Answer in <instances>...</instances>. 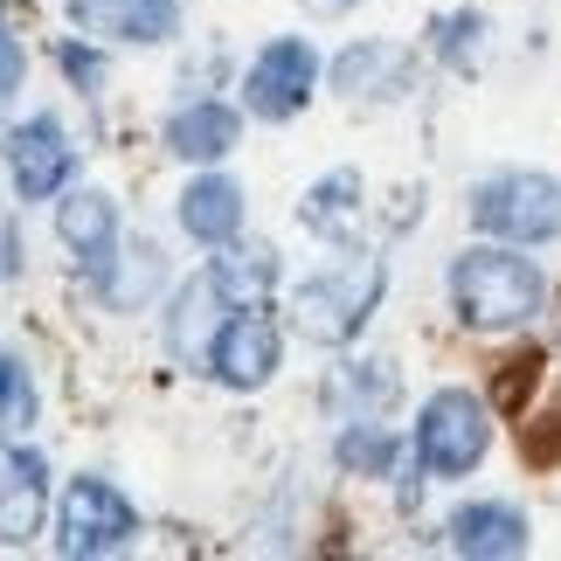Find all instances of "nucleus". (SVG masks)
<instances>
[{"label":"nucleus","instance_id":"obj_24","mask_svg":"<svg viewBox=\"0 0 561 561\" xmlns=\"http://www.w3.org/2000/svg\"><path fill=\"white\" fill-rule=\"evenodd\" d=\"M21 77H28V56H21V42H14V28H0V112L14 104V91H21Z\"/></svg>","mask_w":561,"mask_h":561},{"label":"nucleus","instance_id":"obj_21","mask_svg":"<svg viewBox=\"0 0 561 561\" xmlns=\"http://www.w3.org/2000/svg\"><path fill=\"white\" fill-rule=\"evenodd\" d=\"M340 465H347V471H368V479H381V471L396 465V437H388L381 423H347V430H340Z\"/></svg>","mask_w":561,"mask_h":561},{"label":"nucleus","instance_id":"obj_6","mask_svg":"<svg viewBox=\"0 0 561 561\" xmlns=\"http://www.w3.org/2000/svg\"><path fill=\"white\" fill-rule=\"evenodd\" d=\"M312 83H319V56H312V42L277 35V42H264V49H256V62H250V77H243V104H250V118H291V112H306Z\"/></svg>","mask_w":561,"mask_h":561},{"label":"nucleus","instance_id":"obj_15","mask_svg":"<svg viewBox=\"0 0 561 561\" xmlns=\"http://www.w3.org/2000/svg\"><path fill=\"white\" fill-rule=\"evenodd\" d=\"M181 229L208 250H229L236 229H243V187L222 181V174H202L181 187Z\"/></svg>","mask_w":561,"mask_h":561},{"label":"nucleus","instance_id":"obj_25","mask_svg":"<svg viewBox=\"0 0 561 561\" xmlns=\"http://www.w3.org/2000/svg\"><path fill=\"white\" fill-rule=\"evenodd\" d=\"M62 70H70L77 83H98V56H83L77 42H70V49H62Z\"/></svg>","mask_w":561,"mask_h":561},{"label":"nucleus","instance_id":"obj_7","mask_svg":"<svg viewBox=\"0 0 561 561\" xmlns=\"http://www.w3.org/2000/svg\"><path fill=\"white\" fill-rule=\"evenodd\" d=\"M0 153H8V174H14V187H21V202H49V194L70 187L77 146H70V133H62L49 112H35L28 125H14Z\"/></svg>","mask_w":561,"mask_h":561},{"label":"nucleus","instance_id":"obj_18","mask_svg":"<svg viewBox=\"0 0 561 561\" xmlns=\"http://www.w3.org/2000/svg\"><path fill=\"white\" fill-rule=\"evenodd\" d=\"M208 271H215V285L229 291V306L243 312V306H264V291L277 285V250L271 243H250V250L236 243L229 256H215Z\"/></svg>","mask_w":561,"mask_h":561},{"label":"nucleus","instance_id":"obj_4","mask_svg":"<svg viewBox=\"0 0 561 561\" xmlns=\"http://www.w3.org/2000/svg\"><path fill=\"white\" fill-rule=\"evenodd\" d=\"M492 444V416L471 388H437L416 416V465L437 471V479H465L471 465L485 458Z\"/></svg>","mask_w":561,"mask_h":561},{"label":"nucleus","instance_id":"obj_23","mask_svg":"<svg viewBox=\"0 0 561 561\" xmlns=\"http://www.w3.org/2000/svg\"><path fill=\"white\" fill-rule=\"evenodd\" d=\"M534 381H541V354H513V360H500V381H492V402L506 409H520L527 396H534Z\"/></svg>","mask_w":561,"mask_h":561},{"label":"nucleus","instance_id":"obj_11","mask_svg":"<svg viewBox=\"0 0 561 561\" xmlns=\"http://www.w3.org/2000/svg\"><path fill=\"white\" fill-rule=\"evenodd\" d=\"M409 83H416V56H409L402 42H354V49H340V62H333V91L347 104H388V98H402Z\"/></svg>","mask_w":561,"mask_h":561},{"label":"nucleus","instance_id":"obj_12","mask_svg":"<svg viewBox=\"0 0 561 561\" xmlns=\"http://www.w3.org/2000/svg\"><path fill=\"white\" fill-rule=\"evenodd\" d=\"M56 236L77 250V264L91 271V285H104L112 277V264H118V215H112V202L104 194H62L56 202Z\"/></svg>","mask_w":561,"mask_h":561},{"label":"nucleus","instance_id":"obj_9","mask_svg":"<svg viewBox=\"0 0 561 561\" xmlns=\"http://www.w3.org/2000/svg\"><path fill=\"white\" fill-rule=\"evenodd\" d=\"M70 21L98 42H125V49H153V42L181 35L174 0H70Z\"/></svg>","mask_w":561,"mask_h":561},{"label":"nucleus","instance_id":"obj_20","mask_svg":"<svg viewBox=\"0 0 561 561\" xmlns=\"http://www.w3.org/2000/svg\"><path fill=\"white\" fill-rule=\"evenodd\" d=\"M153 285H160V250L153 243H133L125 250V277H104V306H118V312H133L139 298H153Z\"/></svg>","mask_w":561,"mask_h":561},{"label":"nucleus","instance_id":"obj_16","mask_svg":"<svg viewBox=\"0 0 561 561\" xmlns=\"http://www.w3.org/2000/svg\"><path fill=\"white\" fill-rule=\"evenodd\" d=\"M236 133H243V118H236L229 104L194 98V104H181V112L167 118V153H174V160H194V167H208V160L236 153Z\"/></svg>","mask_w":561,"mask_h":561},{"label":"nucleus","instance_id":"obj_1","mask_svg":"<svg viewBox=\"0 0 561 561\" xmlns=\"http://www.w3.org/2000/svg\"><path fill=\"white\" fill-rule=\"evenodd\" d=\"M450 306H458V319L479 327V333H513L548 306V277L534 271L527 256L479 243V250H465L458 264H450Z\"/></svg>","mask_w":561,"mask_h":561},{"label":"nucleus","instance_id":"obj_22","mask_svg":"<svg viewBox=\"0 0 561 561\" xmlns=\"http://www.w3.org/2000/svg\"><path fill=\"white\" fill-rule=\"evenodd\" d=\"M0 423L8 430H28L35 423V381L14 354H0Z\"/></svg>","mask_w":561,"mask_h":561},{"label":"nucleus","instance_id":"obj_14","mask_svg":"<svg viewBox=\"0 0 561 561\" xmlns=\"http://www.w3.org/2000/svg\"><path fill=\"white\" fill-rule=\"evenodd\" d=\"M222 312H236V306H229V291L215 285V271L181 285L174 312H167V347H174V360H208L215 333H222Z\"/></svg>","mask_w":561,"mask_h":561},{"label":"nucleus","instance_id":"obj_3","mask_svg":"<svg viewBox=\"0 0 561 561\" xmlns=\"http://www.w3.org/2000/svg\"><path fill=\"white\" fill-rule=\"evenodd\" d=\"M471 222L500 243H554L561 236V181L554 174H492L471 187Z\"/></svg>","mask_w":561,"mask_h":561},{"label":"nucleus","instance_id":"obj_10","mask_svg":"<svg viewBox=\"0 0 561 561\" xmlns=\"http://www.w3.org/2000/svg\"><path fill=\"white\" fill-rule=\"evenodd\" d=\"M42 513H49V471H42L35 450L0 437V541L28 548L42 534Z\"/></svg>","mask_w":561,"mask_h":561},{"label":"nucleus","instance_id":"obj_8","mask_svg":"<svg viewBox=\"0 0 561 561\" xmlns=\"http://www.w3.org/2000/svg\"><path fill=\"white\" fill-rule=\"evenodd\" d=\"M208 368L222 388H264L277 375V327L256 306L229 312L222 333H215V347H208Z\"/></svg>","mask_w":561,"mask_h":561},{"label":"nucleus","instance_id":"obj_13","mask_svg":"<svg viewBox=\"0 0 561 561\" xmlns=\"http://www.w3.org/2000/svg\"><path fill=\"white\" fill-rule=\"evenodd\" d=\"M450 548L471 561H513L527 554V513L506 500H471L450 513Z\"/></svg>","mask_w":561,"mask_h":561},{"label":"nucleus","instance_id":"obj_5","mask_svg":"<svg viewBox=\"0 0 561 561\" xmlns=\"http://www.w3.org/2000/svg\"><path fill=\"white\" fill-rule=\"evenodd\" d=\"M133 534H139V513L112 479H77L56 500V548L62 554H112Z\"/></svg>","mask_w":561,"mask_h":561},{"label":"nucleus","instance_id":"obj_2","mask_svg":"<svg viewBox=\"0 0 561 561\" xmlns=\"http://www.w3.org/2000/svg\"><path fill=\"white\" fill-rule=\"evenodd\" d=\"M381 285H388V264L375 250H354L347 264L319 271L312 285L298 291V333H306L312 347H347V340L375 319Z\"/></svg>","mask_w":561,"mask_h":561},{"label":"nucleus","instance_id":"obj_17","mask_svg":"<svg viewBox=\"0 0 561 561\" xmlns=\"http://www.w3.org/2000/svg\"><path fill=\"white\" fill-rule=\"evenodd\" d=\"M354 215H360V174L354 167H333V174L312 181L306 202H298V222H306L312 236H327V243H347Z\"/></svg>","mask_w":561,"mask_h":561},{"label":"nucleus","instance_id":"obj_19","mask_svg":"<svg viewBox=\"0 0 561 561\" xmlns=\"http://www.w3.org/2000/svg\"><path fill=\"white\" fill-rule=\"evenodd\" d=\"M430 49H437L450 70H479V56H485V14H471V8L437 14V21H430Z\"/></svg>","mask_w":561,"mask_h":561}]
</instances>
